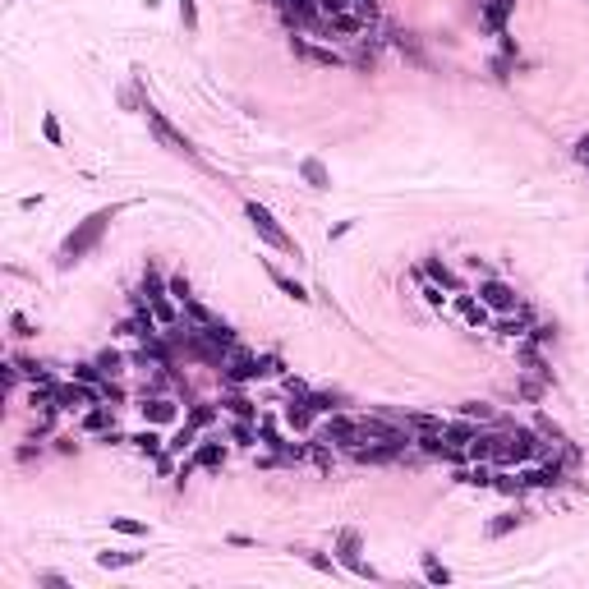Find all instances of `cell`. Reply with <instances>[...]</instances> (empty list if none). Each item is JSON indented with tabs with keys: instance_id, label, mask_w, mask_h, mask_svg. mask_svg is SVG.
Wrapping results in <instances>:
<instances>
[{
	"instance_id": "56",
	"label": "cell",
	"mask_w": 589,
	"mask_h": 589,
	"mask_svg": "<svg viewBox=\"0 0 589 589\" xmlns=\"http://www.w3.org/2000/svg\"><path fill=\"white\" fill-rule=\"evenodd\" d=\"M575 161H585V166H589V134H585L580 143H575Z\"/></svg>"
},
{
	"instance_id": "18",
	"label": "cell",
	"mask_w": 589,
	"mask_h": 589,
	"mask_svg": "<svg viewBox=\"0 0 589 589\" xmlns=\"http://www.w3.org/2000/svg\"><path fill=\"white\" fill-rule=\"evenodd\" d=\"M493 474H497V469L493 465H488V460H479V465L474 469H460V484H469V488H493Z\"/></svg>"
},
{
	"instance_id": "27",
	"label": "cell",
	"mask_w": 589,
	"mask_h": 589,
	"mask_svg": "<svg viewBox=\"0 0 589 589\" xmlns=\"http://www.w3.org/2000/svg\"><path fill=\"white\" fill-rule=\"evenodd\" d=\"M419 557H424V575H428V585H451V571L437 562L433 553H419Z\"/></svg>"
},
{
	"instance_id": "22",
	"label": "cell",
	"mask_w": 589,
	"mask_h": 589,
	"mask_svg": "<svg viewBox=\"0 0 589 589\" xmlns=\"http://www.w3.org/2000/svg\"><path fill=\"white\" fill-rule=\"evenodd\" d=\"M143 553H97V566L102 571H124V566H134Z\"/></svg>"
},
{
	"instance_id": "23",
	"label": "cell",
	"mask_w": 589,
	"mask_h": 589,
	"mask_svg": "<svg viewBox=\"0 0 589 589\" xmlns=\"http://www.w3.org/2000/svg\"><path fill=\"white\" fill-rule=\"evenodd\" d=\"M111 410H115V405H106V400H102V405H92V410L83 415V428H87V433H102V428L111 424Z\"/></svg>"
},
{
	"instance_id": "11",
	"label": "cell",
	"mask_w": 589,
	"mask_h": 589,
	"mask_svg": "<svg viewBox=\"0 0 589 589\" xmlns=\"http://www.w3.org/2000/svg\"><path fill=\"white\" fill-rule=\"evenodd\" d=\"M277 9L286 14V23L290 28H299V23H318V0H277Z\"/></svg>"
},
{
	"instance_id": "47",
	"label": "cell",
	"mask_w": 589,
	"mask_h": 589,
	"mask_svg": "<svg viewBox=\"0 0 589 589\" xmlns=\"http://www.w3.org/2000/svg\"><path fill=\"white\" fill-rule=\"evenodd\" d=\"M171 299H175V304L189 299V277H171Z\"/></svg>"
},
{
	"instance_id": "31",
	"label": "cell",
	"mask_w": 589,
	"mask_h": 589,
	"mask_svg": "<svg viewBox=\"0 0 589 589\" xmlns=\"http://www.w3.org/2000/svg\"><path fill=\"white\" fill-rule=\"evenodd\" d=\"M111 529H120V534H129V538H147V525L143 520H129V516H111Z\"/></svg>"
},
{
	"instance_id": "7",
	"label": "cell",
	"mask_w": 589,
	"mask_h": 589,
	"mask_svg": "<svg viewBox=\"0 0 589 589\" xmlns=\"http://www.w3.org/2000/svg\"><path fill=\"white\" fill-rule=\"evenodd\" d=\"M479 304H484V309H497V313H511V309H520L516 290L506 286V281H493V277H488L484 286H479Z\"/></svg>"
},
{
	"instance_id": "19",
	"label": "cell",
	"mask_w": 589,
	"mask_h": 589,
	"mask_svg": "<svg viewBox=\"0 0 589 589\" xmlns=\"http://www.w3.org/2000/svg\"><path fill=\"white\" fill-rule=\"evenodd\" d=\"M267 277H272V281H277V290H281V294H290V299H299V304H304V299H309V290H304V286H299V281H290V277H286V272H277V267H272V262H267Z\"/></svg>"
},
{
	"instance_id": "34",
	"label": "cell",
	"mask_w": 589,
	"mask_h": 589,
	"mask_svg": "<svg viewBox=\"0 0 589 589\" xmlns=\"http://www.w3.org/2000/svg\"><path fill=\"white\" fill-rule=\"evenodd\" d=\"M405 424H410V428H419V433H442V428H447L437 415H405Z\"/></svg>"
},
{
	"instance_id": "48",
	"label": "cell",
	"mask_w": 589,
	"mask_h": 589,
	"mask_svg": "<svg viewBox=\"0 0 589 589\" xmlns=\"http://www.w3.org/2000/svg\"><path fill=\"white\" fill-rule=\"evenodd\" d=\"M424 299L433 304V309H442V304H447V294H442V286H437V281H424Z\"/></svg>"
},
{
	"instance_id": "10",
	"label": "cell",
	"mask_w": 589,
	"mask_h": 589,
	"mask_svg": "<svg viewBox=\"0 0 589 589\" xmlns=\"http://www.w3.org/2000/svg\"><path fill=\"white\" fill-rule=\"evenodd\" d=\"M290 51L299 55V60H309V65H322V70H336V65H341L336 51H327V46H313V42H304V37H290Z\"/></svg>"
},
{
	"instance_id": "45",
	"label": "cell",
	"mask_w": 589,
	"mask_h": 589,
	"mask_svg": "<svg viewBox=\"0 0 589 589\" xmlns=\"http://www.w3.org/2000/svg\"><path fill=\"white\" fill-rule=\"evenodd\" d=\"M230 437L240 442V447H253V419H240V424L230 428Z\"/></svg>"
},
{
	"instance_id": "55",
	"label": "cell",
	"mask_w": 589,
	"mask_h": 589,
	"mask_svg": "<svg viewBox=\"0 0 589 589\" xmlns=\"http://www.w3.org/2000/svg\"><path fill=\"white\" fill-rule=\"evenodd\" d=\"M55 451H60V456H74V451H78V442H70V437H55Z\"/></svg>"
},
{
	"instance_id": "3",
	"label": "cell",
	"mask_w": 589,
	"mask_h": 589,
	"mask_svg": "<svg viewBox=\"0 0 589 589\" xmlns=\"http://www.w3.org/2000/svg\"><path fill=\"white\" fill-rule=\"evenodd\" d=\"M336 562L346 566V571L364 575V580H378V571L364 562V538H359V529H341V538H336Z\"/></svg>"
},
{
	"instance_id": "43",
	"label": "cell",
	"mask_w": 589,
	"mask_h": 589,
	"mask_svg": "<svg viewBox=\"0 0 589 589\" xmlns=\"http://www.w3.org/2000/svg\"><path fill=\"white\" fill-rule=\"evenodd\" d=\"M212 419H217V405H193V410H189V424H193V428H208Z\"/></svg>"
},
{
	"instance_id": "40",
	"label": "cell",
	"mask_w": 589,
	"mask_h": 589,
	"mask_svg": "<svg viewBox=\"0 0 589 589\" xmlns=\"http://www.w3.org/2000/svg\"><path fill=\"white\" fill-rule=\"evenodd\" d=\"M143 294H147V299H156V294H166V290H161V272H156L152 262H147V272H143Z\"/></svg>"
},
{
	"instance_id": "14",
	"label": "cell",
	"mask_w": 589,
	"mask_h": 589,
	"mask_svg": "<svg viewBox=\"0 0 589 589\" xmlns=\"http://www.w3.org/2000/svg\"><path fill=\"white\" fill-rule=\"evenodd\" d=\"M424 277H428V281H437V286H442V290H451V294L460 290V277H456V272H451L442 258H424Z\"/></svg>"
},
{
	"instance_id": "30",
	"label": "cell",
	"mask_w": 589,
	"mask_h": 589,
	"mask_svg": "<svg viewBox=\"0 0 589 589\" xmlns=\"http://www.w3.org/2000/svg\"><path fill=\"white\" fill-rule=\"evenodd\" d=\"M493 488H497V493H506V497L525 493V484H520V474H506V469H497V474H493Z\"/></svg>"
},
{
	"instance_id": "17",
	"label": "cell",
	"mask_w": 589,
	"mask_h": 589,
	"mask_svg": "<svg viewBox=\"0 0 589 589\" xmlns=\"http://www.w3.org/2000/svg\"><path fill=\"white\" fill-rule=\"evenodd\" d=\"M193 460H198V469H221L225 465V447L221 442H203V447L193 451Z\"/></svg>"
},
{
	"instance_id": "46",
	"label": "cell",
	"mask_w": 589,
	"mask_h": 589,
	"mask_svg": "<svg viewBox=\"0 0 589 589\" xmlns=\"http://www.w3.org/2000/svg\"><path fill=\"white\" fill-rule=\"evenodd\" d=\"M180 23L189 28V33L198 28V5H193V0H180Z\"/></svg>"
},
{
	"instance_id": "26",
	"label": "cell",
	"mask_w": 589,
	"mask_h": 589,
	"mask_svg": "<svg viewBox=\"0 0 589 589\" xmlns=\"http://www.w3.org/2000/svg\"><path fill=\"white\" fill-rule=\"evenodd\" d=\"M74 382H87V387H102V382H106V368L97 364V359H92V364H74Z\"/></svg>"
},
{
	"instance_id": "54",
	"label": "cell",
	"mask_w": 589,
	"mask_h": 589,
	"mask_svg": "<svg viewBox=\"0 0 589 589\" xmlns=\"http://www.w3.org/2000/svg\"><path fill=\"white\" fill-rule=\"evenodd\" d=\"M309 456H313V460H318V465H322V469H331V451H322V447H309Z\"/></svg>"
},
{
	"instance_id": "24",
	"label": "cell",
	"mask_w": 589,
	"mask_h": 589,
	"mask_svg": "<svg viewBox=\"0 0 589 589\" xmlns=\"http://www.w3.org/2000/svg\"><path fill=\"white\" fill-rule=\"evenodd\" d=\"M520 520H525V516H520V511H506V516H497V520H488V538H506V534H511V529L520 525Z\"/></svg>"
},
{
	"instance_id": "32",
	"label": "cell",
	"mask_w": 589,
	"mask_h": 589,
	"mask_svg": "<svg viewBox=\"0 0 589 589\" xmlns=\"http://www.w3.org/2000/svg\"><path fill=\"white\" fill-rule=\"evenodd\" d=\"M294 557H304V562H309V566H313V571H327V575H331V571H336V562H331V557H327V553H313V548H299V553H294Z\"/></svg>"
},
{
	"instance_id": "6",
	"label": "cell",
	"mask_w": 589,
	"mask_h": 589,
	"mask_svg": "<svg viewBox=\"0 0 589 589\" xmlns=\"http://www.w3.org/2000/svg\"><path fill=\"white\" fill-rule=\"evenodd\" d=\"M318 442H336V447H346V451L364 447V433H359V419H350V415H331Z\"/></svg>"
},
{
	"instance_id": "51",
	"label": "cell",
	"mask_w": 589,
	"mask_h": 589,
	"mask_svg": "<svg viewBox=\"0 0 589 589\" xmlns=\"http://www.w3.org/2000/svg\"><path fill=\"white\" fill-rule=\"evenodd\" d=\"M9 327H14V336H33V322H28L23 313H14V318H9Z\"/></svg>"
},
{
	"instance_id": "50",
	"label": "cell",
	"mask_w": 589,
	"mask_h": 589,
	"mask_svg": "<svg viewBox=\"0 0 589 589\" xmlns=\"http://www.w3.org/2000/svg\"><path fill=\"white\" fill-rule=\"evenodd\" d=\"M529 331H534V346H548V341L557 336V327H553V322H538V327H529Z\"/></svg>"
},
{
	"instance_id": "36",
	"label": "cell",
	"mask_w": 589,
	"mask_h": 589,
	"mask_svg": "<svg viewBox=\"0 0 589 589\" xmlns=\"http://www.w3.org/2000/svg\"><path fill=\"white\" fill-rule=\"evenodd\" d=\"M415 442H419V451H428V456H447V437H442V433H424Z\"/></svg>"
},
{
	"instance_id": "12",
	"label": "cell",
	"mask_w": 589,
	"mask_h": 589,
	"mask_svg": "<svg viewBox=\"0 0 589 589\" xmlns=\"http://www.w3.org/2000/svg\"><path fill=\"white\" fill-rule=\"evenodd\" d=\"M175 415H180V410H175V400H166V396H152V400H143V419L152 428H161V424H175Z\"/></svg>"
},
{
	"instance_id": "39",
	"label": "cell",
	"mask_w": 589,
	"mask_h": 589,
	"mask_svg": "<svg viewBox=\"0 0 589 589\" xmlns=\"http://www.w3.org/2000/svg\"><path fill=\"white\" fill-rule=\"evenodd\" d=\"M97 364L106 368V378H120V373H124V359L115 355V350H102V355H97Z\"/></svg>"
},
{
	"instance_id": "5",
	"label": "cell",
	"mask_w": 589,
	"mask_h": 589,
	"mask_svg": "<svg viewBox=\"0 0 589 589\" xmlns=\"http://www.w3.org/2000/svg\"><path fill=\"white\" fill-rule=\"evenodd\" d=\"M221 382H230V387H240V382H258V355H249V350L235 346L230 355H225V364H221Z\"/></svg>"
},
{
	"instance_id": "8",
	"label": "cell",
	"mask_w": 589,
	"mask_h": 589,
	"mask_svg": "<svg viewBox=\"0 0 589 589\" xmlns=\"http://www.w3.org/2000/svg\"><path fill=\"white\" fill-rule=\"evenodd\" d=\"M511 9H516V0H484V9H479V23H484V33L502 37V28H506V18H511Z\"/></svg>"
},
{
	"instance_id": "33",
	"label": "cell",
	"mask_w": 589,
	"mask_h": 589,
	"mask_svg": "<svg viewBox=\"0 0 589 589\" xmlns=\"http://www.w3.org/2000/svg\"><path fill=\"white\" fill-rule=\"evenodd\" d=\"M193 437H198V428H193V424H189V419H184V428H180V433H175L171 442H166V451H171V456H175V451H184V447H193Z\"/></svg>"
},
{
	"instance_id": "28",
	"label": "cell",
	"mask_w": 589,
	"mask_h": 589,
	"mask_svg": "<svg viewBox=\"0 0 589 589\" xmlns=\"http://www.w3.org/2000/svg\"><path fill=\"white\" fill-rule=\"evenodd\" d=\"M184 318H189L193 327H212V322H217V318H212V309H203V304L193 299V294L184 299Z\"/></svg>"
},
{
	"instance_id": "4",
	"label": "cell",
	"mask_w": 589,
	"mask_h": 589,
	"mask_svg": "<svg viewBox=\"0 0 589 589\" xmlns=\"http://www.w3.org/2000/svg\"><path fill=\"white\" fill-rule=\"evenodd\" d=\"M143 111H147V124H152V134H156V139H161L166 147H171L175 156H189V161H198V147H193L189 139H184V134L175 129V124L166 120V115L156 111V106H143Z\"/></svg>"
},
{
	"instance_id": "52",
	"label": "cell",
	"mask_w": 589,
	"mask_h": 589,
	"mask_svg": "<svg viewBox=\"0 0 589 589\" xmlns=\"http://www.w3.org/2000/svg\"><path fill=\"white\" fill-rule=\"evenodd\" d=\"M355 14H364L373 23V18H378V0H355Z\"/></svg>"
},
{
	"instance_id": "15",
	"label": "cell",
	"mask_w": 589,
	"mask_h": 589,
	"mask_svg": "<svg viewBox=\"0 0 589 589\" xmlns=\"http://www.w3.org/2000/svg\"><path fill=\"white\" fill-rule=\"evenodd\" d=\"M286 424L294 428V433H304V428L313 424V405H309V396H290V405H286Z\"/></svg>"
},
{
	"instance_id": "9",
	"label": "cell",
	"mask_w": 589,
	"mask_h": 589,
	"mask_svg": "<svg viewBox=\"0 0 589 589\" xmlns=\"http://www.w3.org/2000/svg\"><path fill=\"white\" fill-rule=\"evenodd\" d=\"M318 28H322V33H327V37H355V33H364V28H368V18L350 9V14H331V18H318Z\"/></svg>"
},
{
	"instance_id": "35",
	"label": "cell",
	"mask_w": 589,
	"mask_h": 589,
	"mask_svg": "<svg viewBox=\"0 0 589 589\" xmlns=\"http://www.w3.org/2000/svg\"><path fill=\"white\" fill-rule=\"evenodd\" d=\"M309 405H313V415H331V410L341 405V396H331V391H318V396H313L309 391Z\"/></svg>"
},
{
	"instance_id": "53",
	"label": "cell",
	"mask_w": 589,
	"mask_h": 589,
	"mask_svg": "<svg viewBox=\"0 0 589 589\" xmlns=\"http://www.w3.org/2000/svg\"><path fill=\"white\" fill-rule=\"evenodd\" d=\"M281 387H286V391H290V396H309V387H304V382H299V378H281Z\"/></svg>"
},
{
	"instance_id": "16",
	"label": "cell",
	"mask_w": 589,
	"mask_h": 589,
	"mask_svg": "<svg viewBox=\"0 0 589 589\" xmlns=\"http://www.w3.org/2000/svg\"><path fill=\"white\" fill-rule=\"evenodd\" d=\"M299 175H304V184H313V189H331V175H327V166H322L318 156H304Z\"/></svg>"
},
{
	"instance_id": "38",
	"label": "cell",
	"mask_w": 589,
	"mask_h": 589,
	"mask_svg": "<svg viewBox=\"0 0 589 589\" xmlns=\"http://www.w3.org/2000/svg\"><path fill=\"white\" fill-rule=\"evenodd\" d=\"M147 304H152V313H156V322H166V327H171V322H175V304H171V299H166V294H156V299H147Z\"/></svg>"
},
{
	"instance_id": "42",
	"label": "cell",
	"mask_w": 589,
	"mask_h": 589,
	"mask_svg": "<svg viewBox=\"0 0 589 589\" xmlns=\"http://www.w3.org/2000/svg\"><path fill=\"white\" fill-rule=\"evenodd\" d=\"M102 400H106V405H124V387L115 378H106L102 382Z\"/></svg>"
},
{
	"instance_id": "13",
	"label": "cell",
	"mask_w": 589,
	"mask_h": 589,
	"mask_svg": "<svg viewBox=\"0 0 589 589\" xmlns=\"http://www.w3.org/2000/svg\"><path fill=\"white\" fill-rule=\"evenodd\" d=\"M557 479H562V465H529V469H520V484L525 488H553Z\"/></svg>"
},
{
	"instance_id": "37",
	"label": "cell",
	"mask_w": 589,
	"mask_h": 589,
	"mask_svg": "<svg viewBox=\"0 0 589 589\" xmlns=\"http://www.w3.org/2000/svg\"><path fill=\"white\" fill-rule=\"evenodd\" d=\"M460 415H465V419H479V424H488V419H493V405H484V400H465V405H460Z\"/></svg>"
},
{
	"instance_id": "1",
	"label": "cell",
	"mask_w": 589,
	"mask_h": 589,
	"mask_svg": "<svg viewBox=\"0 0 589 589\" xmlns=\"http://www.w3.org/2000/svg\"><path fill=\"white\" fill-rule=\"evenodd\" d=\"M111 221H115V208H97L92 217H83L70 235H65L60 253H55V267H74L78 258H87V253L102 244V235L111 230Z\"/></svg>"
},
{
	"instance_id": "41",
	"label": "cell",
	"mask_w": 589,
	"mask_h": 589,
	"mask_svg": "<svg viewBox=\"0 0 589 589\" xmlns=\"http://www.w3.org/2000/svg\"><path fill=\"white\" fill-rule=\"evenodd\" d=\"M355 9V0H318V14L331 18V14H350Z\"/></svg>"
},
{
	"instance_id": "44",
	"label": "cell",
	"mask_w": 589,
	"mask_h": 589,
	"mask_svg": "<svg viewBox=\"0 0 589 589\" xmlns=\"http://www.w3.org/2000/svg\"><path fill=\"white\" fill-rule=\"evenodd\" d=\"M258 378H281V355H258Z\"/></svg>"
},
{
	"instance_id": "2",
	"label": "cell",
	"mask_w": 589,
	"mask_h": 589,
	"mask_svg": "<svg viewBox=\"0 0 589 589\" xmlns=\"http://www.w3.org/2000/svg\"><path fill=\"white\" fill-rule=\"evenodd\" d=\"M244 217H249V225H253V230H258L262 240L272 244V249H281V253H290V258H299V244H294L290 235L281 230L277 217H272V212L262 208V203H244Z\"/></svg>"
},
{
	"instance_id": "25",
	"label": "cell",
	"mask_w": 589,
	"mask_h": 589,
	"mask_svg": "<svg viewBox=\"0 0 589 589\" xmlns=\"http://www.w3.org/2000/svg\"><path fill=\"white\" fill-rule=\"evenodd\" d=\"M129 442H134V447H139V451H143V456H161V451H166V447H161V437H156V433H152V424H147V428H143V433H134Z\"/></svg>"
},
{
	"instance_id": "20",
	"label": "cell",
	"mask_w": 589,
	"mask_h": 589,
	"mask_svg": "<svg viewBox=\"0 0 589 589\" xmlns=\"http://www.w3.org/2000/svg\"><path fill=\"white\" fill-rule=\"evenodd\" d=\"M456 309L465 313V322H469V327H484V322H488L484 304H474V299H469V294H460V290H456Z\"/></svg>"
},
{
	"instance_id": "21",
	"label": "cell",
	"mask_w": 589,
	"mask_h": 589,
	"mask_svg": "<svg viewBox=\"0 0 589 589\" xmlns=\"http://www.w3.org/2000/svg\"><path fill=\"white\" fill-rule=\"evenodd\" d=\"M221 405H225V410H230V415H235V419H258V405H253V400H249V396H240V391H230V396H225V400H221Z\"/></svg>"
},
{
	"instance_id": "49",
	"label": "cell",
	"mask_w": 589,
	"mask_h": 589,
	"mask_svg": "<svg viewBox=\"0 0 589 589\" xmlns=\"http://www.w3.org/2000/svg\"><path fill=\"white\" fill-rule=\"evenodd\" d=\"M42 134H46V143L60 147V120H55V115H46V120H42Z\"/></svg>"
},
{
	"instance_id": "29",
	"label": "cell",
	"mask_w": 589,
	"mask_h": 589,
	"mask_svg": "<svg viewBox=\"0 0 589 589\" xmlns=\"http://www.w3.org/2000/svg\"><path fill=\"white\" fill-rule=\"evenodd\" d=\"M497 331H502V336H525L529 331V309H520V318H502Z\"/></svg>"
}]
</instances>
